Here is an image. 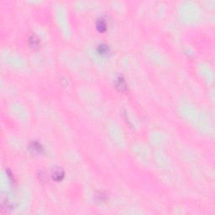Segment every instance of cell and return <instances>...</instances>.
<instances>
[{
  "mask_svg": "<svg viewBox=\"0 0 215 215\" xmlns=\"http://www.w3.org/2000/svg\"><path fill=\"white\" fill-rule=\"evenodd\" d=\"M115 83H116L117 88L119 89V91H125L126 90V82H125L124 77L122 76H119L116 78V81H115Z\"/></svg>",
  "mask_w": 215,
  "mask_h": 215,
  "instance_id": "3",
  "label": "cell"
},
{
  "mask_svg": "<svg viewBox=\"0 0 215 215\" xmlns=\"http://www.w3.org/2000/svg\"><path fill=\"white\" fill-rule=\"evenodd\" d=\"M29 42H30V46H32V47L34 48V47H37V46L39 45L40 40H39L38 37H37L35 34H32L31 36L30 37V39H29Z\"/></svg>",
  "mask_w": 215,
  "mask_h": 215,
  "instance_id": "6",
  "label": "cell"
},
{
  "mask_svg": "<svg viewBox=\"0 0 215 215\" xmlns=\"http://www.w3.org/2000/svg\"><path fill=\"white\" fill-rule=\"evenodd\" d=\"M106 195L103 194V193H99L98 194H97V200L98 202H104L106 200Z\"/></svg>",
  "mask_w": 215,
  "mask_h": 215,
  "instance_id": "7",
  "label": "cell"
},
{
  "mask_svg": "<svg viewBox=\"0 0 215 215\" xmlns=\"http://www.w3.org/2000/svg\"><path fill=\"white\" fill-rule=\"evenodd\" d=\"M51 176H52V178L57 181H61L64 177L65 176V172L62 167H57L54 168L52 170V173H51Z\"/></svg>",
  "mask_w": 215,
  "mask_h": 215,
  "instance_id": "1",
  "label": "cell"
},
{
  "mask_svg": "<svg viewBox=\"0 0 215 215\" xmlns=\"http://www.w3.org/2000/svg\"><path fill=\"white\" fill-rule=\"evenodd\" d=\"M96 28L99 32H104L107 29V22L103 18H99L96 21Z\"/></svg>",
  "mask_w": 215,
  "mask_h": 215,
  "instance_id": "2",
  "label": "cell"
},
{
  "mask_svg": "<svg viewBox=\"0 0 215 215\" xmlns=\"http://www.w3.org/2000/svg\"><path fill=\"white\" fill-rule=\"evenodd\" d=\"M30 150H33L34 152H37V153H40L43 150L42 145H41L39 142H37V141L32 142L31 144H30Z\"/></svg>",
  "mask_w": 215,
  "mask_h": 215,
  "instance_id": "5",
  "label": "cell"
},
{
  "mask_svg": "<svg viewBox=\"0 0 215 215\" xmlns=\"http://www.w3.org/2000/svg\"><path fill=\"white\" fill-rule=\"evenodd\" d=\"M109 46L108 45H107L106 44H101V45H99L98 46V48H97V51H98V53L99 54V55H101V56H106V55H108V54L109 53Z\"/></svg>",
  "mask_w": 215,
  "mask_h": 215,
  "instance_id": "4",
  "label": "cell"
}]
</instances>
